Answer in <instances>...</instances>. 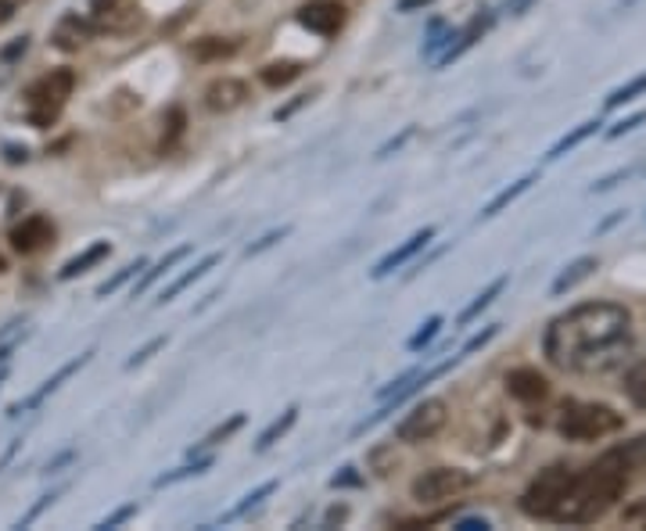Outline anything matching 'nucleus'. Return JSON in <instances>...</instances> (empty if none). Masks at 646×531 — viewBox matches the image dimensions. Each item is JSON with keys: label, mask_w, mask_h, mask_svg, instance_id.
<instances>
[{"label": "nucleus", "mask_w": 646, "mask_h": 531, "mask_svg": "<svg viewBox=\"0 0 646 531\" xmlns=\"http://www.w3.org/2000/svg\"><path fill=\"white\" fill-rule=\"evenodd\" d=\"M546 359L563 374H611L632 356V312L617 302H585L546 327Z\"/></svg>", "instance_id": "1"}, {"label": "nucleus", "mask_w": 646, "mask_h": 531, "mask_svg": "<svg viewBox=\"0 0 646 531\" xmlns=\"http://www.w3.org/2000/svg\"><path fill=\"white\" fill-rule=\"evenodd\" d=\"M639 467H646V434L632 442H622L607 449L596 463H589L585 471H574L568 474V485H563V493L557 499L554 513H549V521L554 524H593L600 521L603 513H607L622 493L628 488L632 474Z\"/></svg>", "instance_id": "2"}, {"label": "nucleus", "mask_w": 646, "mask_h": 531, "mask_svg": "<svg viewBox=\"0 0 646 531\" xmlns=\"http://www.w3.org/2000/svg\"><path fill=\"white\" fill-rule=\"evenodd\" d=\"M625 428V417L603 402H563L557 431L568 442H600Z\"/></svg>", "instance_id": "3"}, {"label": "nucleus", "mask_w": 646, "mask_h": 531, "mask_svg": "<svg viewBox=\"0 0 646 531\" xmlns=\"http://www.w3.org/2000/svg\"><path fill=\"white\" fill-rule=\"evenodd\" d=\"M76 90V73L73 69H51L47 76H40L36 84L25 90V119L36 130H47L51 122H58L65 101Z\"/></svg>", "instance_id": "4"}, {"label": "nucleus", "mask_w": 646, "mask_h": 531, "mask_svg": "<svg viewBox=\"0 0 646 531\" xmlns=\"http://www.w3.org/2000/svg\"><path fill=\"white\" fill-rule=\"evenodd\" d=\"M568 474H571L568 463H554V467L539 471V478H535L525 488V496H521V513L532 517V521H549V513H554L563 485H568Z\"/></svg>", "instance_id": "5"}, {"label": "nucleus", "mask_w": 646, "mask_h": 531, "mask_svg": "<svg viewBox=\"0 0 646 531\" xmlns=\"http://www.w3.org/2000/svg\"><path fill=\"white\" fill-rule=\"evenodd\" d=\"M471 474H467L463 467H431L414 478V485H409V493H414V499L420 502V507H435V502H446L452 496H460L471 488Z\"/></svg>", "instance_id": "6"}, {"label": "nucleus", "mask_w": 646, "mask_h": 531, "mask_svg": "<svg viewBox=\"0 0 646 531\" xmlns=\"http://www.w3.org/2000/svg\"><path fill=\"white\" fill-rule=\"evenodd\" d=\"M446 420H449V406H446V399H424V402H417L414 410H409V413L395 424V439H398V442H406V445L431 442L435 434L446 428Z\"/></svg>", "instance_id": "7"}, {"label": "nucleus", "mask_w": 646, "mask_h": 531, "mask_svg": "<svg viewBox=\"0 0 646 531\" xmlns=\"http://www.w3.org/2000/svg\"><path fill=\"white\" fill-rule=\"evenodd\" d=\"M249 98H252V90H249L244 79L219 76V79H212L209 87H205L201 104L209 108V112H216V115H230V112H238V108L249 104Z\"/></svg>", "instance_id": "8"}, {"label": "nucleus", "mask_w": 646, "mask_h": 531, "mask_svg": "<svg viewBox=\"0 0 646 531\" xmlns=\"http://www.w3.org/2000/svg\"><path fill=\"white\" fill-rule=\"evenodd\" d=\"M346 19L349 15L341 0H309L306 8H298V22L316 36H338Z\"/></svg>", "instance_id": "9"}, {"label": "nucleus", "mask_w": 646, "mask_h": 531, "mask_svg": "<svg viewBox=\"0 0 646 531\" xmlns=\"http://www.w3.org/2000/svg\"><path fill=\"white\" fill-rule=\"evenodd\" d=\"M8 241L19 255H33L54 241V223L47 220V215H30V220H22L15 230H11Z\"/></svg>", "instance_id": "10"}, {"label": "nucleus", "mask_w": 646, "mask_h": 531, "mask_svg": "<svg viewBox=\"0 0 646 531\" xmlns=\"http://www.w3.org/2000/svg\"><path fill=\"white\" fill-rule=\"evenodd\" d=\"M435 234H438L435 226H424V230H417L414 237H406L403 244H398V248H392L388 255H384L381 263L374 266V274H370V277H374V280H384L388 274H395L398 266H406L409 258H414L417 252H424V248H428V244L435 241Z\"/></svg>", "instance_id": "11"}, {"label": "nucleus", "mask_w": 646, "mask_h": 531, "mask_svg": "<svg viewBox=\"0 0 646 531\" xmlns=\"http://www.w3.org/2000/svg\"><path fill=\"white\" fill-rule=\"evenodd\" d=\"M506 391H511L517 402H543L549 395V380L535 370V366H517V370L506 374Z\"/></svg>", "instance_id": "12"}, {"label": "nucleus", "mask_w": 646, "mask_h": 531, "mask_svg": "<svg viewBox=\"0 0 646 531\" xmlns=\"http://www.w3.org/2000/svg\"><path fill=\"white\" fill-rule=\"evenodd\" d=\"M90 36H94V22L90 19L65 15L58 25H54L51 44L58 47V51H65V54H73V51H84L90 44Z\"/></svg>", "instance_id": "13"}, {"label": "nucleus", "mask_w": 646, "mask_h": 531, "mask_svg": "<svg viewBox=\"0 0 646 531\" xmlns=\"http://www.w3.org/2000/svg\"><path fill=\"white\" fill-rule=\"evenodd\" d=\"M144 22L141 15V8H133V4H112V8H105V11H94V30H108V33H130L136 30V25Z\"/></svg>", "instance_id": "14"}, {"label": "nucleus", "mask_w": 646, "mask_h": 531, "mask_svg": "<svg viewBox=\"0 0 646 531\" xmlns=\"http://www.w3.org/2000/svg\"><path fill=\"white\" fill-rule=\"evenodd\" d=\"M90 356H94V352H87V356H76L73 363H65V366H62V370H58V374H54V377H47V380H44V385H40V391H33V395H30V399H25L22 406H11V417H19L22 410H33V406H40V402H44V399H47V395H51L54 388H58V385H62V380H68V377H73V374L79 370V366H87V363H90Z\"/></svg>", "instance_id": "15"}, {"label": "nucleus", "mask_w": 646, "mask_h": 531, "mask_svg": "<svg viewBox=\"0 0 646 531\" xmlns=\"http://www.w3.org/2000/svg\"><path fill=\"white\" fill-rule=\"evenodd\" d=\"M108 255H112V244H108V241H98V244H90L87 252H79L76 258H68V263L62 266L58 280H76V277H84L87 269H94V266H98V263H105Z\"/></svg>", "instance_id": "16"}, {"label": "nucleus", "mask_w": 646, "mask_h": 531, "mask_svg": "<svg viewBox=\"0 0 646 531\" xmlns=\"http://www.w3.org/2000/svg\"><path fill=\"white\" fill-rule=\"evenodd\" d=\"M219 258H223V255H219V252H209V255H205V258H201V263H198L195 269H187V274H184V277H176V280L169 284V288H162V295H158V306L173 302V298L180 295L184 288H190V284H195V280H201V277L209 274V269H212V266L219 263Z\"/></svg>", "instance_id": "17"}, {"label": "nucleus", "mask_w": 646, "mask_h": 531, "mask_svg": "<svg viewBox=\"0 0 646 531\" xmlns=\"http://www.w3.org/2000/svg\"><path fill=\"white\" fill-rule=\"evenodd\" d=\"M233 51H238V40H227V36H201L190 44L195 62H223Z\"/></svg>", "instance_id": "18"}, {"label": "nucleus", "mask_w": 646, "mask_h": 531, "mask_svg": "<svg viewBox=\"0 0 646 531\" xmlns=\"http://www.w3.org/2000/svg\"><path fill=\"white\" fill-rule=\"evenodd\" d=\"M600 266V258H593V255H582V258H574V263L568 266V269H563V274L554 280V288H549V291H554L557 298L563 295V291H571L574 288V284H582L585 277H593V269Z\"/></svg>", "instance_id": "19"}, {"label": "nucleus", "mask_w": 646, "mask_h": 531, "mask_svg": "<svg viewBox=\"0 0 646 531\" xmlns=\"http://www.w3.org/2000/svg\"><path fill=\"white\" fill-rule=\"evenodd\" d=\"M298 76H302V62H270L259 69V84L270 90H281L287 84H295Z\"/></svg>", "instance_id": "20"}, {"label": "nucleus", "mask_w": 646, "mask_h": 531, "mask_svg": "<svg viewBox=\"0 0 646 531\" xmlns=\"http://www.w3.org/2000/svg\"><path fill=\"white\" fill-rule=\"evenodd\" d=\"M596 130H600V119H589V122H582V126H574L571 133H563V137L546 152V162H557V158H563L568 152H574V147H579L585 137H593Z\"/></svg>", "instance_id": "21"}, {"label": "nucleus", "mask_w": 646, "mask_h": 531, "mask_svg": "<svg viewBox=\"0 0 646 531\" xmlns=\"http://www.w3.org/2000/svg\"><path fill=\"white\" fill-rule=\"evenodd\" d=\"M187 255H190V244H180V248H173L166 258H158V263H155V269H147V274L141 277V284H136V288H133V298H141V295L151 288V284H155L162 274H169V269H173L176 263H184Z\"/></svg>", "instance_id": "22"}, {"label": "nucleus", "mask_w": 646, "mask_h": 531, "mask_svg": "<svg viewBox=\"0 0 646 531\" xmlns=\"http://www.w3.org/2000/svg\"><path fill=\"white\" fill-rule=\"evenodd\" d=\"M535 184V173H528V176H521V180L514 184V187H506V190H500V195L496 198H492L489 201V206L485 209H481V220H492V215H496V212H503L506 206H511V201H517L521 195H525V190Z\"/></svg>", "instance_id": "23"}, {"label": "nucleus", "mask_w": 646, "mask_h": 531, "mask_svg": "<svg viewBox=\"0 0 646 531\" xmlns=\"http://www.w3.org/2000/svg\"><path fill=\"white\" fill-rule=\"evenodd\" d=\"M295 420H298V406H292V410H284V417H277V420H273V424H270L263 434H259V442H255V449H259V453H266V449H270L273 442H277V439H284V434L295 428Z\"/></svg>", "instance_id": "24"}, {"label": "nucleus", "mask_w": 646, "mask_h": 531, "mask_svg": "<svg viewBox=\"0 0 646 531\" xmlns=\"http://www.w3.org/2000/svg\"><path fill=\"white\" fill-rule=\"evenodd\" d=\"M506 284H511V277H496V280H492V284H489V288H485V291H481V295L474 298V302H471V306H467V309L460 312V323H471V320L478 317V312H481V309H489V306H492V302H496V298L503 295V288H506Z\"/></svg>", "instance_id": "25"}, {"label": "nucleus", "mask_w": 646, "mask_h": 531, "mask_svg": "<svg viewBox=\"0 0 646 531\" xmlns=\"http://www.w3.org/2000/svg\"><path fill=\"white\" fill-rule=\"evenodd\" d=\"M273 493H277V482H263L259 488H252V493L244 496V499L238 502V507H233V510L223 517V524H227V521H238V517H244V513H249L252 507H259V502H263L266 496H273Z\"/></svg>", "instance_id": "26"}, {"label": "nucleus", "mask_w": 646, "mask_h": 531, "mask_svg": "<svg viewBox=\"0 0 646 531\" xmlns=\"http://www.w3.org/2000/svg\"><path fill=\"white\" fill-rule=\"evenodd\" d=\"M639 93H646V73L636 76V79H628L625 87H617V90L611 93V98L603 101V108H607V112H614V108H622V104H628V101H636Z\"/></svg>", "instance_id": "27"}, {"label": "nucleus", "mask_w": 646, "mask_h": 531, "mask_svg": "<svg viewBox=\"0 0 646 531\" xmlns=\"http://www.w3.org/2000/svg\"><path fill=\"white\" fill-rule=\"evenodd\" d=\"M212 467V456H201L195 463H184V467H176L169 474H162V478L155 482V488H166V485H176V482H184V478H195V474H205Z\"/></svg>", "instance_id": "28"}, {"label": "nucleus", "mask_w": 646, "mask_h": 531, "mask_svg": "<svg viewBox=\"0 0 646 531\" xmlns=\"http://www.w3.org/2000/svg\"><path fill=\"white\" fill-rule=\"evenodd\" d=\"M244 428V413H233L230 420H227V424H219L216 431H209V434H205V439L198 442V449H212V445H223L227 439H230V434H238Z\"/></svg>", "instance_id": "29"}, {"label": "nucleus", "mask_w": 646, "mask_h": 531, "mask_svg": "<svg viewBox=\"0 0 646 531\" xmlns=\"http://www.w3.org/2000/svg\"><path fill=\"white\" fill-rule=\"evenodd\" d=\"M370 471L377 474V478H388V474L398 467V460H395V445H381V449H370Z\"/></svg>", "instance_id": "30"}, {"label": "nucleus", "mask_w": 646, "mask_h": 531, "mask_svg": "<svg viewBox=\"0 0 646 531\" xmlns=\"http://www.w3.org/2000/svg\"><path fill=\"white\" fill-rule=\"evenodd\" d=\"M625 395L646 410V363L643 366H632V370H628V377H625Z\"/></svg>", "instance_id": "31"}, {"label": "nucleus", "mask_w": 646, "mask_h": 531, "mask_svg": "<svg viewBox=\"0 0 646 531\" xmlns=\"http://www.w3.org/2000/svg\"><path fill=\"white\" fill-rule=\"evenodd\" d=\"M144 266H147V258H136V263L122 266V269H119V274H116L112 280H105V284H101V288H98V298H108V295H116V291L122 288V284H127L130 277H136V274H141Z\"/></svg>", "instance_id": "32"}, {"label": "nucleus", "mask_w": 646, "mask_h": 531, "mask_svg": "<svg viewBox=\"0 0 646 531\" xmlns=\"http://www.w3.org/2000/svg\"><path fill=\"white\" fill-rule=\"evenodd\" d=\"M438 331H442V317H431V320L424 323V327H420V331H417L414 338H409V349H414V352L428 349V345L435 342V334H438Z\"/></svg>", "instance_id": "33"}, {"label": "nucleus", "mask_w": 646, "mask_h": 531, "mask_svg": "<svg viewBox=\"0 0 646 531\" xmlns=\"http://www.w3.org/2000/svg\"><path fill=\"white\" fill-rule=\"evenodd\" d=\"M166 342H169V338H166V334H158V338H151V342H147L144 349H136V352H133V359H130L127 366H130V370H133V366H141V363H147V359H151V356H155V352H158L162 345H166Z\"/></svg>", "instance_id": "34"}, {"label": "nucleus", "mask_w": 646, "mask_h": 531, "mask_svg": "<svg viewBox=\"0 0 646 531\" xmlns=\"http://www.w3.org/2000/svg\"><path fill=\"white\" fill-rule=\"evenodd\" d=\"M496 334H500V323L485 327V331H481V334H474L471 342H467V345L460 349V359H463V356H471V352H478L481 345H489V342H492V338H496Z\"/></svg>", "instance_id": "35"}, {"label": "nucleus", "mask_w": 646, "mask_h": 531, "mask_svg": "<svg viewBox=\"0 0 646 531\" xmlns=\"http://www.w3.org/2000/svg\"><path fill=\"white\" fill-rule=\"evenodd\" d=\"M287 234H292V226H281V230H270V234L266 237H259L255 244H252V248L249 252H244V255H259V252H263V248H273V244H277V241H284Z\"/></svg>", "instance_id": "36"}, {"label": "nucleus", "mask_w": 646, "mask_h": 531, "mask_svg": "<svg viewBox=\"0 0 646 531\" xmlns=\"http://www.w3.org/2000/svg\"><path fill=\"white\" fill-rule=\"evenodd\" d=\"M643 122H646V112H636V115H632V119H625V122H617V126H614V130H607V137H611V141H617V137H625V133H632V130H636V126H643Z\"/></svg>", "instance_id": "37"}, {"label": "nucleus", "mask_w": 646, "mask_h": 531, "mask_svg": "<svg viewBox=\"0 0 646 531\" xmlns=\"http://www.w3.org/2000/svg\"><path fill=\"white\" fill-rule=\"evenodd\" d=\"M133 513H136V502H127V507H119L112 517H105V521H101L98 528H101V531H108V528H119L122 521H130Z\"/></svg>", "instance_id": "38"}, {"label": "nucleus", "mask_w": 646, "mask_h": 531, "mask_svg": "<svg viewBox=\"0 0 646 531\" xmlns=\"http://www.w3.org/2000/svg\"><path fill=\"white\" fill-rule=\"evenodd\" d=\"M54 499H58V493H51V496H40V502H36V507H33L30 513H25V517H22V521H19V528H25V524H33V521H36V517H40V513H44V510L51 507V502H54Z\"/></svg>", "instance_id": "39"}, {"label": "nucleus", "mask_w": 646, "mask_h": 531, "mask_svg": "<svg viewBox=\"0 0 646 531\" xmlns=\"http://www.w3.org/2000/svg\"><path fill=\"white\" fill-rule=\"evenodd\" d=\"M625 521L628 524H643L646 528V499H639V502H632V507H625Z\"/></svg>", "instance_id": "40"}, {"label": "nucleus", "mask_w": 646, "mask_h": 531, "mask_svg": "<svg viewBox=\"0 0 646 531\" xmlns=\"http://www.w3.org/2000/svg\"><path fill=\"white\" fill-rule=\"evenodd\" d=\"M184 112H180V108H173V112H169V133H166V144H173L176 137H180V133H184Z\"/></svg>", "instance_id": "41"}, {"label": "nucleus", "mask_w": 646, "mask_h": 531, "mask_svg": "<svg viewBox=\"0 0 646 531\" xmlns=\"http://www.w3.org/2000/svg\"><path fill=\"white\" fill-rule=\"evenodd\" d=\"M346 485H363V478L355 474V467H346V471L331 478V488H346Z\"/></svg>", "instance_id": "42"}, {"label": "nucleus", "mask_w": 646, "mask_h": 531, "mask_svg": "<svg viewBox=\"0 0 646 531\" xmlns=\"http://www.w3.org/2000/svg\"><path fill=\"white\" fill-rule=\"evenodd\" d=\"M22 4H25V0H0V25L15 19L19 11H22Z\"/></svg>", "instance_id": "43"}, {"label": "nucleus", "mask_w": 646, "mask_h": 531, "mask_svg": "<svg viewBox=\"0 0 646 531\" xmlns=\"http://www.w3.org/2000/svg\"><path fill=\"white\" fill-rule=\"evenodd\" d=\"M25 51H30V36H22V40H15L11 47H4V51H0V58L11 62V58H19V54H25Z\"/></svg>", "instance_id": "44"}, {"label": "nucleus", "mask_w": 646, "mask_h": 531, "mask_svg": "<svg viewBox=\"0 0 646 531\" xmlns=\"http://www.w3.org/2000/svg\"><path fill=\"white\" fill-rule=\"evenodd\" d=\"M409 137H414V126H409V130H403V137H395V141H388V144H384L381 147V152H377V158H384V155H392V152H398V147H403Z\"/></svg>", "instance_id": "45"}, {"label": "nucleus", "mask_w": 646, "mask_h": 531, "mask_svg": "<svg viewBox=\"0 0 646 531\" xmlns=\"http://www.w3.org/2000/svg\"><path fill=\"white\" fill-rule=\"evenodd\" d=\"M349 517V507H331L327 510V517H324V528H335V524H341Z\"/></svg>", "instance_id": "46"}, {"label": "nucleus", "mask_w": 646, "mask_h": 531, "mask_svg": "<svg viewBox=\"0 0 646 531\" xmlns=\"http://www.w3.org/2000/svg\"><path fill=\"white\" fill-rule=\"evenodd\" d=\"M457 528H460V531H485L489 521H485V517H481V521H478V517H467V521H460Z\"/></svg>", "instance_id": "47"}, {"label": "nucleus", "mask_w": 646, "mask_h": 531, "mask_svg": "<svg viewBox=\"0 0 646 531\" xmlns=\"http://www.w3.org/2000/svg\"><path fill=\"white\" fill-rule=\"evenodd\" d=\"M435 0H398V11H417V8H428Z\"/></svg>", "instance_id": "48"}, {"label": "nucleus", "mask_w": 646, "mask_h": 531, "mask_svg": "<svg viewBox=\"0 0 646 531\" xmlns=\"http://www.w3.org/2000/svg\"><path fill=\"white\" fill-rule=\"evenodd\" d=\"M8 162H25V147L19 152V147H8Z\"/></svg>", "instance_id": "49"}, {"label": "nucleus", "mask_w": 646, "mask_h": 531, "mask_svg": "<svg viewBox=\"0 0 646 531\" xmlns=\"http://www.w3.org/2000/svg\"><path fill=\"white\" fill-rule=\"evenodd\" d=\"M112 4H119V0H90L94 11H105V8H112Z\"/></svg>", "instance_id": "50"}, {"label": "nucleus", "mask_w": 646, "mask_h": 531, "mask_svg": "<svg viewBox=\"0 0 646 531\" xmlns=\"http://www.w3.org/2000/svg\"><path fill=\"white\" fill-rule=\"evenodd\" d=\"M0 274H4V258H0Z\"/></svg>", "instance_id": "51"}, {"label": "nucleus", "mask_w": 646, "mask_h": 531, "mask_svg": "<svg viewBox=\"0 0 646 531\" xmlns=\"http://www.w3.org/2000/svg\"><path fill=\"white\" fill-rule=\"evenodd\" d=\"M0 380H4V370H0Z\"/></svg>", "instance_id": "52"}]
</instances>
